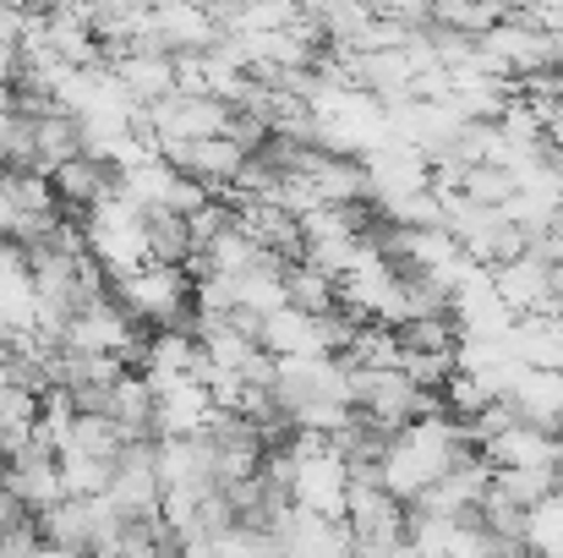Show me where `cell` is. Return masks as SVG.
Returning <instances> with one entry per match:
<instances>
[{
    "label": "cell",
    "mask_w": 563,
    "mask_h": 558,
    "mask_svg": "<svg viewBox=\"0 0 563 558\" xmlns=\"http://www.w3.org/2000/svg\"><path fill=\"white\" fill-rule=\"evenodd\" d=\"M0 482L38 515V510H49V504H60L66 499V477H60V455H49V449H38V444H22L5 466H0Z\"/></svg>",
    "instance_id": "cell-4"
},
{
    "label": "cell",
    "mask_w": 563,
    "mask_h": 558,
    "mask_svg": "<svg viewBox=\"0 0 563 558\" xmlns=\"http://www.w3.org/2000/svg\"><path fill=\"white\" fill-rule=\"evenodd\" d=\"M482 455L493 466H559V433L542 427V422H509L504 433H493L482 444Z\"/></svg>",
    "instance_id": "cell-8"
},
{
    "label": "cell",
    "mask_w": 563,
    "mask_h": 558,
    "mask_svg": "<svg viewBox=\"0 0 563 558\" xmlns=\"http://www.w3.org/2000/svg\"><path fill=\"white\" fill-rule=\"evenodd\" d=\"M115 72L137 105H159L165 94H176V55L170 50H137V55L115 61Z\"/></svg>",
    "instance_id": "cell-12"
},
{
    "label": "cell",
    "mask_w": 563,
    "mask_h": 558,
    "mask_svg": "<svg viewBox=\"0 0 563 558\" xmlns=\"http://www.w3.org/2000/svg\"><path fill=\"white\" fill-rule=\"evenodd\" d=\"M509 400L520 405L526 422H542V427H563V368H526L509 383Z\"/></svg>",
    "instance_id": "cell-10"
},
{
    "label": "cell",
    "mask_w": 563,
    "mask_h": 558,
    "mask_svg": "<svg viewBox=\"0 0 563 558\" xmlns=\"http://www.w3.org/2000/svg\"><path fill=\"white\" fill-rule=\"evenodd\" d=\"M559 66H563V61H559Z\"/></svg>",
    "instance_id": "cell-25"
},
{
    "label": "cell",
    "mask_w": 563,
    "mask_h": 558,
    "mask_svg": "<svg viewBox=\"0 0 563 558\" xmlns=\"http://www.w3.org/2000/svg\"><path fill=\"white\" fill-rule=\"evenodd\" d=\"M285 291H290V302L307 307V313H334V307H340V280H334L329 269H318L307 252L285 263Z\"/></svg>",
    "instance_id": "cell-13"
},
{
    "label": "cell",
    "mask_w": 563,
    "mask_h": 558,
    "mask_svg": "<svg viewBox=\"0 0 563 558\" xmlns=\"http://www.w3.org/2000/svg\"><path fill=\"white\" fill-rule=\"evenodd\" d=\"M110 291H115V302H121L137 324H148V329H165V324H187L191 329V274H187V263H159V258H148L143 269L121 274Z\"/></svg>",
    "instance_id": "cell-2"
},
{
    "label": "cell",
    "mask_w": 563,
    "mask_h": 558,
    "mask_svg": "<svg viewBox=\"0 0 563 558\" xmlns=\"http://www.w3.org/2000/svg\"><path fill=\"white\" fill-rule=\"evenodd\" d=\"M553 165H559V171H563V149H553Z\"/></svg>",
    "instance_id": "cell-22"
},
{
    "label": "cell",
    "mask_w": 563,
    "mask_h": 558,
    "mask_svg": "<svg viewBox=\"0 0 563 558\" xmlns=\"http://www.w3.org/2000/svg\"><path fill=\"white\" fill-rule=\"evenodd\" d=\"M559 466H563V427H559Z\"/></svg>",
    "instance_id": "cell-23"
},
{
    "label": "cell",
    "mask_w": 563,
    "mask_h": 558,
    "mask_svg": "<svg viewBox=\"0 0 563 558\" xmlns=\"http://www.w3.org/2000/svg\"><path fill=\"white\" fill-rule=\"evenodd\" d=\"M296 6H301V11H312V17L323 11V0H296Z\"/></svg>",
    "instance_id": "cell-21"
},
{
    "label": "cell",
    "mask_w": 563,
    "mask_h": 558,
    "mask_svg": "<svg viewBox=\"0 0 563 558\" xmlns=\"http://www.w3.org/2000/svg\"><path fill=\"white\" fill-rule=\"evenodd\" d=\"M154 433H202L208 422H213V394H208V383L191 372V378H165V383H154Z\"/></svg>",
    "instance_id": "cell-6"
},
{
    "label": "cell",
    "mask_w": 563,
    "mask_h": 558,
    "mask_svg": "<svg viewBox=\"0 0 563 558\" xmlns=\"http://www.w3.org/2000/svg\"><path fill=\"white\" fill-rule=\"evenodd\" d=\"M405 372L416 383H427V389H443L449 372H454V351H416V346H405Z\"/></svg>",
    "instance_id": "cell-19"
},
{
    "label": "cell",
    "mask_w": 563,
    "mask_h": 558,
    "mask_svg": "<svg viewBox=\"0 0 563 558\" xmlns=\"http://www.w3.org/2000/svg\"><path fill=\"white\" fill-rule=\"evenodd\" d=\"M509 346L526 368H563V313H520Z\"/></svg>",
    "instance_id": "cell-11"
},
{
    "label": "cell",
    "mask_w": 563,
    "mask_h": 558,
    "mask_svg": "<svg viewBox=\"0 0 563 558\" xmlns=\"http://www.w3.org/2000/svg\"><path fill=\"white\" fill-rule=\"evenodd\" d=\"M148 247L159 263H191V225L176 208H148Z\"/></svg>",
    "instance_id": "cell-16"
},
{
    "label": "cell",
    "mask_w": 563,
    "mask_h": 558,
    "mask_svg": "<svg viewBox=\"0 0 563 558\" xmlns=\"http://www.w3.org/2000/svg\"><path fill=\"white\" fill-rule=\"evenodd\" d=\"M230 110L224 99H208V94H165L159 105H148V121L159 127V143H191V138H213L230 127Z\"/></svg>",
    "instance_id": "cell-3"
},
{
    "label": "cell",
    "mask_w": 563,
    "mask_h": 558,
    "mask_svg": "<svg viewBox=\"0 0 563 558\" xmlns=\"http://www.w3.org/2000/svg\"><path fill=\"white\" fill-rule=\"evenodd\" d=\"M60 477H66V493H77V499H88V493H110V482H115V460H104V455H82V449H66V455H60Z\"/></svg>",
    "instance_id": "cell-17"
},
{
    "label": "cell",
    "mask_w": 563,
    "mask_h": 558,
    "mask_svg": "<svg viewBox=\"0 0 563 558\" xmlns=\"http://www.w3.org/2000/svg\"><path fill=\"white\" fill-rule=\"evenodd\" d=\"M345 362H351V357H345ZM351 400H356V411H367L388 433L405 427V422H416V416L449 411V405H443V389L416 383L405 368H367V362H351Z\"/></svg>",
    "instance_id": "cell-1"
},
{
    "label": "cell",
    "mask_w": 563,
    "mask_h": 558,
    "mask_svg": "<svg viewBox=\"0 0 563 558\" xmlns=\"http://www.w3.org/2000/svg\"><path fill=\"white\" fill-rule=\"evenodd\" d=\"M154 28H159L170 55L208 50L219 39V17L208 11V0H154Z\"/></svg>",
    "instance_id": "cell-7"
},
{
    "label": "cell",
    "mask_w": 563,
    "mask_h": 558,
    "mask_svg": "<svg viewBox=\"0 0 563 558\" xmlns=\"http://www.w3.org/2000/svg\"><path fill=\"white\" fill-rule=\"evenodd\" d=\"M49 182H55V197H60V208L66 214H88L99 197H110V192H121V171L110 165V160H99V154H71L66 165H55L49 171Z\"/></svg>",
    "instance_id": "cell-5"
},
{
    "label": "cell",
    "mask_w": 563,
    "mask_h": 558,
    "mask_svg": "<svg viewBox=\"0 0 563 558\" xmlns=\"http://www.w3.org/2000/svg\"><path fill=\"white\" fill-rule=\"evenodd\" d=\"M154 378L143 368H126L115 383H110V416H115V427H121V438H159L154 433Z\"/></svg>",
    "instance_id": "cell-9"
},
{
    "label": "cell",
    "mask_w": 563,
    "mask_h": 558,
    "mask_svg": "<svg viewBox=\"0 0 563 558\" xmlns=\"http://www.w3.org/2000/svg\"><path fill=\"white\" fill-rule=\"evenodd\" d=\"M526 548L531 554H563V482L526 510Z\"/></svg>",
    "instance_id": "cell-15"
},
{
    "label": "cell",
    "mask_w": 563,
    "mask_h": 558,
    "mask_svg": "<svg viewBox=\"0 0 563 558\" xmlns=\"http://www.w3.org/2000/svg\"><path fill=\"white\" fill-rule=\"evenodd\" d=\"M520 192V176L509 171V165H493V160H482V165H471V176H465V197H476V203H509Z\"/></svg>",
    "instance_id": "cell-18"
},
{
    "label": "cell",
    "mask_w": 563,
    "mask_h": 558,
    "mask_svg": "<svg viewBox=\"0 0 563 558\" xmlns=\"http://www.w3.org/2000/svg\"><path fill=\"white\" fill-rule=\"evenodd\" d=\"M11 6H27V0H11Z\"/></svg>",
    "instance_id": "cell-24"
},
{
    "label": "cell",
    "mask_w": 563,
    "mask_h": 558,
    "mask_svg": "<svg viewBox=\"0 0 563 558\" xmlns=\"http://www.w3.org/2000/svg\"><path fill=\"white\" fill-rule=\"evenodd\" d=\"M542 138H548V149H563V99L559 105H548V127H542Z\"/></svg>",
    "instance_id": "cell-20"
},
{
    "label": "cell",
    "mask_w": 563,
    "mask_h": 558,
    "mask_svg": "<svg viewBox=\"0 0 563 558\" xmlns=\"http://www.w3.org/2000/svg\"><path fill=\"white\" fill-rule=\"evenodd\" d=\"M0 324H5V329H33V324H38L33 269H5V274H0Z\"/></svg>",
    "instance_id": "cell-14"
}]
</instances>
